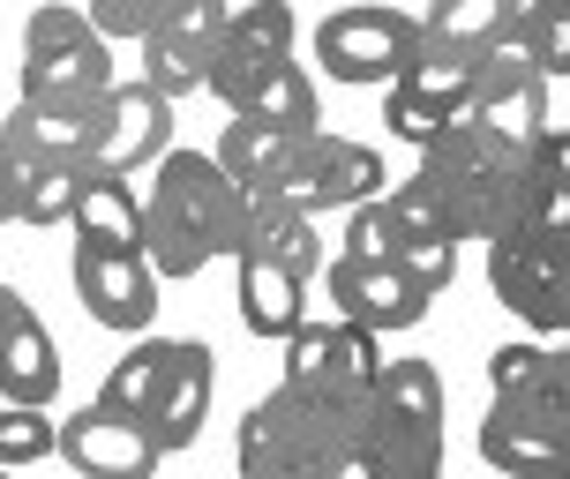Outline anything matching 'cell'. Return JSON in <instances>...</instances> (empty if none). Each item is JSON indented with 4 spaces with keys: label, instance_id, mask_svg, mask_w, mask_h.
Here are the masks:
<instances>
[{
    "label": "cell",
    "instance_id": "1",
    "mask_svg": "<svg viewBox=\"0 0 570 479\" xmlns=\"http://www.w3.org/2000/svg\"><path fill=\"white\" fill-rule=\"evenodd\" d=\"M413 188L435 202V218H443V232H451L458 248L465 240L503 248V240H518V232L533 226V188L541 180L525 172V150H503L473 120H458L435 150H421Z\"/></svg>",
    "mask_w": 570,
    "mask_h": 479
},
{
    "label": "cell",
    "instance_id": "2",
    "mask_svg": "<svg viewBox=\"0 0 570 479\" xmlns=\"http://www.w3.org/2000/svg\"><path fill=\"white\" fill-rule=\"evenodd\" d=\"M361 420H368V390L278 382L263 405H248L233 465H240V479H331L345 450L361 442Z\"/></svg>",
    "mask_w": 570,
    "mask_h": 479
},
{
    "label": "cell",
    "instance_id": "3",
    "mask_svg": "<svg viewBox=\"0 0 570 479\" xmlns=\"http://www.w3.org/2000/svg\"><path fill=\"white\" fill-rule=\"evenodd\" d=\"M240 232H248V196L203 150H166L142 196V262L158 278H196L203 262L240 255Z\"/></svg>",
    "mask_w": 570,
    "mask_h": 479
},
{
    "label": "cell",
    "instance_id": "4",
    "mask_svg": "<svg viewBox=\"0 0 570 479\" xmlns=\"http://www.w3.org/2000/svg\"><path fill=\"white\" fill-rule=\"evenodd\" d=\"M481 457L511 479H556L570 465V345L518 397H495L481 420Z\"/></svg>",
    "mask_w": 570,
    "mask_h": 479
},
{
    "label": "cell",
    "instance_id": "5",
    "mask_svg": "<svg viewBox=\"0 0 570 479\" xmlns=\"http://www.w3.org/2000/svg\"><path fill=\"white\" fill-rule=\"evenodd\" d=\"M114 53L83 8H30L23 23V98H106Z\"/></svg>",
    "mask_w": 570,
    "mask_h": 479
},
{
    "label": "cell",
    "instance_id": "6",
    "mask_svg": "<svg viewBox=\"0 0 570 479\" xmlns=\"http://www.w3.org/2000/svg\"><path fill=\"white\" fill-rule=\"evenodd\" d=\"M210 98L226 106L233 120H256V128H278V136H323V113H315V83L301 60H248V53H210Z\"/></svg>",
    "mask_w": 570,
    "mask_h": 479
},
{
    "label": "cell",
    "instance_id": "7",
    "mask_svg": "<svg viewBox=\"0 0 570 479\" xmlns=\"http://www.w3.org/2000/svg\"><path fill=\"white\" fill-rule=\"evenodd\" d=\"M271 196L293 202L301 218H315V210H361V202L391 196V172H383V158H375L368 142L308 136V142H293V158H285Z\"/></svg>",
    "mask_w": 570,
    "mask_h": 479
},
{
    "label": "cell",
    "instance_id": "8",
    "mask_svg": "<svg viewBox=\"0 0 570 479\" xmlns=\"http://www.w3.org/2000/svg\"><path fill=\"white\" fill-rule=\"evenodd\" d=\"M421 53V16L405 8H338L315 23V60L338 83H399Z\"/></svg>",
    "mask_w": 570,
    "mask_h": 479
},
{
    "label": "cell",
    "instance_id": "9",
    "mask_svg": "<svg viewBox=\"0 0 570 479\" xmlns=\"http://www.w3.org/2000/svg\"><path fill=\"white\" fill-rule=\"evenodd\" d=\"M488 285H495V300L525 322V330H570V248L563 240H548V232H518L503 248H488Z\"/></svg>",
    "mask_w": 570,
    "mask_h": 479
},
{
    "label": "cell",
    "instance_id": "10",
    "mask_svg": "<svg viewBox=\"0 0 570 479\" xmlns=\"http://www.w3.org/2000/svg\"><path fill=\"white\" fill-rule=\"evenodd\" d=\"M210 53H218V0H166L158 30L142 38V76L150 98H196L210 83Z\"/></svg>",
    "mask_w": 570,
    "mask_h": 479
},
{
    "label": "cell",
    "instance_id": "11",
    "mask_svg": "<svg viewBox=\"0 0 570 479\" xmlns=\"http://www.w3.org/2000/svg\"><path fill=\"white\" fill-rule=\"evenodd\" d=\"M98 106L106 98H16V113L0 120V158L8 166H90Z\"/></svg>",
    "mask_w": 570,
    "mask_h": 479
},
{
    "label": "cell",
    "instance_id": "12",
    "mask_svg": "<svg viewBox=\"0 0 570 479\" xmlns=\"http://www.w3.org/2000/svg\"><path fill=\"white\" fill-rule=\"evenodd\" d=\"M323 285H331V308H338V322L368 330V338L413 330V322L435 308V300H428L421 285L405 278L399 262H353V255H338V262L323 270Z\"/></svg>",
    "mask_w": 570,
    "mask_h": 479
},
{
    "label": "cell",
    "instance_id": "13",
    "mask_svg": "<svg viewBox=\"0 0 570 479\" xmlns=\"http://www.w3.org/2000/svg\"><path fill=\"white\" fill-rule=\"evenodd\" d=\"M465 120H473L488 142L525 150L533 136H548V83L518 53H488L481 68H473V106H465Z\"/></svg>",
    "mask_w": 570,
    "mask_h": 479
},
{
    "label": "cell",
    "instance_id": "14",
    "mask_svg": "<svg viewBox=\"0 0 570 479\" xmlns=\"http://www.w3.org/2000/svg\"><path fill=\"white\" fill-rule=\"evenodd\" d=\"M331 479H443V427L405 420L391 405H375V390H368L361 442L345 450V465Z\"/></svg>",
    "mask_w": 570,
    "mask_h": 479
},
{
    "label": "cell",
    "instance_id": "15",
    "mask_svg": "<svg viewBox=\"0 0 570 479\" xmlns=\"http://www.w3.org/2000/svg\"><path fill=\"white\" fill-rule=\"evenodd\" d=\"M76 300L90 308V322L142 338L158 315V270L142 255H114V248H76Z\"/></svg>",
    "mask_w": 570,
    "mask_h": 479
},
{
    "label": "cell",
    "instance_id": "16",
    "mask_svg": "<svg viewBox=\"0 0 570 479\" xmlns=\"http://www.w3.org/2000/svg\"><path fill=\"white\" fill-rule=\"evenodd\" d=\"M60 397V352L46 338V322L30 315L16 285H0V405H30L46 412Z\"/></svg>",
    "mask_w": 570,
    "mask_h": 479
},
{
    "label": "cell",
    "instance_id": "17",
    "mask_svg": "<svg viewBox=\"0 0 570 479\" xmlns=\"http://www.w3.org/2000/svg\"><path fill=\"white\" fill-rule=\"evenodd\" d=\"M60 457L83 479H150L158 472V442L142 420H120L106 405H83L76 420H60Z\"/></svg>",
    "mask_w": 570,
    "mask_h": 479
},
{
    "label": "cell",
    "instance_id": "18",
    "mask_svg": "<svg viewBox=\"0 0 570 479\" xmlns=\"http://www.w3.org/2000/svg\"><path fill=\"white\" fill-rule=\"evenodd\" d=\"M166 136H173V113L166 98H150L142 83H114L106 106H98V150H90V172H128L166 158Z\"/></svg>",
    "mask_w": 570,
    "mask_h": 479
},
{
    "label": "cell",
    "instance_id": "19",
    "mask_svg": "<svg viewBox=\"0 0 570 479\" xmlns=\"http://www.w3.org/2000/svg\"><path fill=\"white\" fill-rule=\"evenodd\" d=\"M210 382H218V360H210V345L203 338H180L173 345V375L166 390H158V405H150V442H158V457L173 450H196L203 420H210Z\"/></svg>",
    "mask_w": 570,
    "mask_h": 479
},
{
    "label": "cell",
    "instance_id": "20",
    "mask_svg": "<svg viewBox=\"0 0 570 479\" xmlns=\"http://www.w3.org/2000/svg\"><path fill=\"white\" fill-rule=\"evenodd\" d=\"M233 292H240V322L256 338H293L308 322V285L278 270V262H256V255H233Z\"/></svg>",
    "mask_w": 570,
    "mask_h": 479
},
{
    "label": "cell",
    "instance_id": "21",
    "mask_svg": "<svg viewBox=\"0 0 570 479\" xmlns=\"http://www.w3.org/2000/svg\"><path fill=\"white\" fill-rule=\"evenodd\" d=\"M240 255H256V262H278L293 278L308 285L315 262H323V240H315V218H301L293 202L278 196H248V232H240Z\"/></svg>",
    "mask_w": 570,
    "mask_h": 479
},
{
    "label": "cell",
    "instance_id": "22",
    "mask_svg": "<svg viewBox=\"0 0 570 479\" xmlns=\"http://www.w3.org/2000/svg\"><path fill=\"white\" fill-rule=\"evenodd\" d=\"M76 240L83 248H114V255H142V202L120 172H83V188H76Z\"/></svg>",
    "mask_w": 570,
    "mask_h": 479
},
{
    "label": "cell",
    "instance_id": "23",
    "mask_svg": "<svg viewBox=\"0 0 570 479\" xmlns=\"http://www.w3.org/2000/svg\"><path fill=\"white\" fill-rule=\"evenodd\" d=\"M308 142V136H301ZM285 158H293V136H278V128H256V120H233L226 136H218V150H210V166L226 172L240 196H271L278 188Z\"/></svg>",
    "mask_w": 570,
    "mask_h": 479
},
{
    "label": "cell",
    "instance_id": "24",
    "mask_svg": "<svg viewBox=\"0 0 570 479\" xmlns=\"http://www.w3.org/2000/svg\"><path fill=\"white\" fill-rule=\"evenodd\" d=\"M173 345L180 338H136L114 367H106L98 405L120 412V420H150V405H158V390H166V375H173Z\"/></svg>",
    "mask_w": 570,
    "mask_h": 479
},
{
    "label": "cell",
    "instance_id": "25",
    "mask_svg": "<svg viewBox=\"0 0 570 479\" xmlns=\"http://www.w3.org/2000/svg\"><path fill=\"white\" fill-rule=\"evenodd\" d=\"M503 53H518L533 76H570V8H548V0H518L503 16Z\"/></svg>",
    "mask_w": 570,
    "mask_h": 479
},
{
    "label": "cell",
    "instance_id": "26",
    "mask_svg": "<svg viewBox=\"0 0 570 479\" xmlns=\"http://www.w3.org/2000/svg\"><path fill=\"white\" fill-rule=\"evenodd\" d=\"M473 68H481V60L443 53V46H421L413 68H405L391 90H413V98H428V106H443L451 120H465V106H473Z\"/></svg>",
    "mask_w": 570,
    "mask_h": 479
},
{
    "label": "cell",
    "instance_id": "27",
    "mask_svg": "<svg viewBox=\"0 0 570 479\" xmlns=\"http://www.w3.org/2000/svg\"><path fill=\"white\" fill-rule=\"evenodd\" d=\"M8 172H16V218L23 226H68L90 166H8Z\"/></svg>",
    "mask_w": 570,
    "mask_h": 479
},
{
    "label": "cell",
    "instance_id": "28",
    "mask_svg": "<svg viewBox=\"0 0 570 479\" xmlns=\"http://www.w3.org/2000/svg\"><path fill=\"white\" fill-rule=\"evenodd\" d=\"M375 405H391V412H405V420L443 427V375H435V360H383Z\"/></svg>",
    "mask_w": 570,
    "mask_h": 479
},
{
    "label": "cell",
    "instance_id": "29",
    "mask_svg": "<svg viewBox=\"0 0 570 479\" xmlns=\"http://www.w3.org/2000/svg\"><path fill=\"white\" fill-rule=\"evenodd\" d=\"M46 457H60V427L30 405H0V472H23Z\"/></svg>",
    "mask_w": 570,
    "mask_h": 479
},
{
    "label": "cell",
    "instance_id": "30",
    "mask_svg": "<svg viewBox=\"0 0 570 479\" xmlns=\"http://www.w3.org/2000/svg\"><path fill=\"white\" fill-rule=\"evenodd\" d=\"M375 375H383V345H375L368 330H353V322H331L323 382H338V390H375Z\"/></svg>",
    "mask_w": 570,
    "mask_h": 479
},
{
    "label": "cell",
    "instance_id": "31",
    "mask_svg": "<svg viewBox=\"0 0 570 479\" xmlns=\"http://www.w3.org/2000/svg\"><path fill=\"white\" fill-rule=\"evenodd\" d=\"M383 128H391L399 142H413V150H435V142L451 136L458 120L443 113V106H428V98H413V90H391V98H383Z\"/></svg>",
    "mask_w": 570,
    "mask_h": 479
},
{
    "label": "cell",
    "instance_id": "32",
    "mask_svg": "<svg viewBox=\"0 0 570 479\" xmlns=\"http://www.w3.org/2000/svg\"><path fill=\"white\" fill-rule=\"evenodd\" d=\"M158 16H166V0H90L83 8V23L98 38H136V46L158 30Z\"/></svg>",
    "mask_w": 570,
    "mask_h": 479
},
{
    "label": "cell",
    "instance_id": "33",
    "mask_svg": "<svg viewBox=\"0 0 570 479\" xmlns=\"http://www.w3.org/2000/svg\"><path fill=\"white\" fill-rule=\"evenodd\" d=\"M345 255H353V262H399V232H391V210H383V196L361 202V210L345 218Z\"/></svg>",
    "mask_w": 570,
    "mask_h": 479
},
{
    "label": "cell",
    "instance_id": "34",
    "mask_svg": "<svg viewBox=\"0 0 570 479\" xmlns=\"http://www.w3.org/2000/svg\"><path fill=\"white\" fill-rule=\"evenodd\" d=\"M541 367H548V345H533V338H525V345H495V352H488V390L518 397Z\"/></svg>",
    "mask_w": 570,
    "mask_h": 479
},
{
    "label": "cell",
    "instance_id": "35",
    "mask_svg": "<svg viewBox=\"0 0 570 479\" xmlns=\"http://www.w3.org/2000/svg\"><path fill=\"white\" fill-rule=\"evenodd\" d=\"M525 232H548V240L570 248V180H541V188H533V226Z\"/></svg>",
    "mask_w": 570,
    "mask_h": 479
},
{
    "label": "cell",
    "instance_id": "36",
    "mask_svg": "<svg viewBox=\"0 0 570 479\" xmlns=\"http://www.w3.org/2000/svg\"><path fill=\"white\" fill-rule=\"evenodd\" d=\"M525 172L533 180H570V128H548V136L525 142Z\"/></svg>",
    "mask_w": 570,
    "mask_h": 479
},
{
    "label": "cell",
    "instance_id": "37",
    "mask_svg": "<svg viewBox=\"0 0 570 479\" xmlns=\"http://www.w3.org/2000/svg\"><path fill=\"white\" fill-rule=\"evenodd\" d=\"M556 479H570V465H563V472H556Z\"/></svg>",
    "mask_w": 570,
    "mask_h": 479
},
{
    "label": "cell",
    "instance_id": "38",
    "mask_svg": "<svg viewBox=\"0 0 570 479\" xmlns=\"http://www.w3.org/2000/svg\"><path fill=\"white\" fill-rule=\"evenodd\" d=\"M0 479H16V472H0Z\"/></svg>",
    "mask_w": 570,
    "mask_h": 479
}]
</instances>
